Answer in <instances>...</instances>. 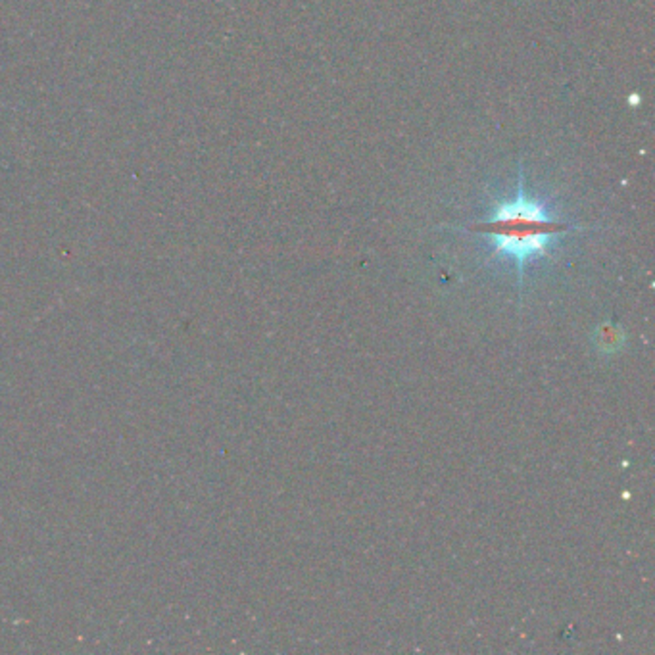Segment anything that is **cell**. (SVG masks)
<instances>
[{"mask_svg": "<svg viewBox=\"0 0 655 655\" xmlns=\"http://www.w3.org/2000/svg\"><path fill=\"white\" fill-rule=\"evenodd\" d=\"M465 229L487 237L494 254L514 261L521 273L529 261L548 256L551 244L577 225L561 222L544 200L529 195L525 173L519 168L515 191L494 202L487 220Z\"/></svg>", "mask_w": 655, "mask_h": 655, "instance_id": "obj_1", "label": "cell"}]
</instances>
